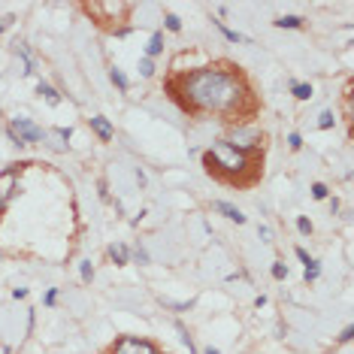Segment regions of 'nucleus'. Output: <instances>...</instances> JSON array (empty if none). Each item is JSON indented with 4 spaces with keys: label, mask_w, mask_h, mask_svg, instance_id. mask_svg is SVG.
Instances as JSON below:
<instances>
[{
    "label": "nucleus",
    "mask_w": 354,
    "mask_h": 354,
    "mask_svg": "<svg viewBox=\"0 0 354 354\" xmlns=\"http://www.w3.org/2000/svg\"><path fill=\"white\" fill-rule=\"evenodd\" d=\"M182 103L197 112H218V115H233L248 97L239 73H227L221 67H206L185 76L179 82Z\"/></svg>",
    "instance_id": "f257e3e1"
},
{
    "label": "nucleus",
    "mask_w": 354,
    "mask_h": 354,
    "mask_svg": "<svg viewBox=\"0 0 354 354\" xmlns=\"http://www.w3.org/2000/svg\"><path fill=\"white\" fill-rule=\"evenodd\" d=\"M203 164H206V170H209V173H215V176H221V179L236 182V176L245 173V170L251 167V157H248V151L233 148L230 142H215V145L203 154Z\"/></svg>",
    "instance_id": "f03ea898"
},
{
    "label": "nucleus",
    "mask_w": 354,
    "mask_h": 354,
    "mask_svg": "<svg viewBox=\"0 0 354 354\" xmlns=\"http://www.w3.org/2000/svg\"><path fill=\"white\" fill-rule=\"evenodd\" d=\"M24 164H12L9 170H3L0 173V215L6 212V206L12 203V197H15V191H18V170H21Z\"/></svg>",
    "instance_id": "7ed1b4c3"
},
{
    "label": "nucleus",
    "mask_w": 354,
    "mask_h": 354,
    "mask_svg": "<svg viewBox=\"0 0 354 354\" xmlns=\"http://www.w3.org/2000/svg\"><path fill=\"white\" fill-rule=\"evenodd\" d=\"M9 139H12L15 145L39 142V139H43V130H39L36 124H30L27 118H12V124H9Z\"/></svg>",
    "instance_id": "20e7f679"
},
{
    "label": "nucleus",
    "mask_w": 354,
    "mask_h": 354,
    "mask_svg": "<svg viewBox=\"0 0 354 354\" xmlns=\"http://www.w3.org/2000/svg\"><path fill=\"white\" fill-rule=\"evenodd\" d=\"M85 12L88 15H97L100 24L112 21V15H115V21H121V18H127L130 3H85Z\"/></svg>",
    "instance_id": "39448f33"
},
{
    "label": "nucleus",
    "mask_w": 354,
    "mask_h": 354,
    "mask_svg": "<svg viewBox=\"0 0 354 354\" xmlns=\"http://www.w3.org/2000/svg\"><path fill=\"white\" fill-rule=\"evenodd\" d=\"M112 354H157V348L145 339H133V336H121L112 345Z\"/></svg>",
    "instance_id": "423d86ee"
},
{
    "label": "nucleus",
    "mask_w": 354,
    "mask_h": 354,
    "mask_svg": "<svg viewBox=\"0 0 354 354\" xmlns=\"http://www.w3.org/2000/svg\"><path fill=\"white\" fill-rule=\"evenodd\" d=\"M257 142H260V136H257L254 130H233V136H230V145L239 148V151H248V148H254Z\"/></svg>",
    "instance_id": "0eeeda50"
},
{
    "label": "nucleus",
    "mask_w": 354,
    "mask_h": 354,
    "mask_svg": "<svg viewBox=\"0 0 354 354\" xmlns=\"http://www.w3.org/2000/svg\"><path fill=\"white\" fill-rule=\"evenodd\" d=\"M212 209H215V212H221L224 218H230V221H236V224H245V215H242L239 209H236V206H230V203H224V200H215V203H212Z\"/></svg>",
    "instance_id": "6e6552de"
},
{
    "label": "nucleus",
    "mask_w": 354,
    "mask_h": 354,
    "mask_svg": "<svg viewBox=\"0 0 354 354\" xmlns=\"http://www.w3.org/2000/svg\"><path fill=\"white\" fill-rule=\"evenodd\" d=\"M91 127H94V133H97V136H100L103 142H109V139L115 136V130H112V124L106 121V118H103V115H94V118H91Z\"/></svg>",
    "instance_id": "1a4fd4ad"
},
{
    "label": "nucleus",
    "mask_w": 354,
    "mask_h": 354,
    "mask_svg": "<svg viewBox=\"0 0 354 354\" xmlns=\"http://www.w3.org/2000/svg\"><path fill=\"white\" fill-rule=\"evenodd\" d=\"M36 94H39V97H46V103H52V106L61 103V94H58L52 85H46V82H39V85H36Z\"/></svg>",
    "instance_id": "9d476101"
},
{
    "label": "nucleus",
    "mask_w": 354,
    "mask_h": 354,
    "mask_svg": "<svg viewBox=\"0 0 354 354\" xmlns=\"http://www.w3.org/2000/svg\"><path fill=\"white\" fill-rule=\"evenodd\" d=\"M161 49H164V33H161V30H154V33H151V43H148V49H145V52H148L145 58L161 55Z\"/></svg>",
    "instance_id": "9b49d317"
},
{
    "label": "nucleus",
    "mask_w": 354,
    "mask_h": 354,
    "mask_svg": "<svg viewBox=\"0 0 354 354\" xmlns=\"http://www.w3.org/2000/svg\"><path fill=\"white\" fill-rule=\"evenodd\" d=\"M109 257H112L118 266H121V263H127L130 251H127V245H121V242H118V245H112V248H109Z\"/></svg>",
    "instance_id": "f8f14e48"
},
{
    "label": "nucleus",
    "mask_w": 354,
    "mask_h": 354,
    "mask_svg": "<svg viewBox=\"0 0 354 354\" xmlns=\"http://www.w3.org/2000/svg\"><path fill=\"white\" fill-rule=\"evenodd\" d=\"M109 79H112V85H118V91H127V79H124V73L118 70V67L109 70Z\"/></svg>",
    "instance_id": "ddd939ff"
},
{
    "label": "nucleus",
    "mask_w": 354,
    "mask_h": 354,
    "mask_svg": "<svg viewBox=\"0 0 354 354\" xmlns=\"http://www.w3.org/2000/svg\"><path fill=\"white\" fill-rule=\"evenodd\" d=\"M275 24H279V27H303V18L300 15H285V18H279Z\"/></svg>",
    "instance_id": "4468645a"
},
{
    "label": "nucleus",
    "mask_w": 354,
    "mask_h": 354,
    "mask_svg": "<svg viewBox=\"0 0 354 354\" xmlns=\"http://www.w3.org/2000/svg\"><path fill=\"white\" fill-rule=\"evenodd\" d=\"M318 272H321L318 260H312V263L306 266V272H303V279H306V282H315V279H318Z\"/></svg>",
    "instance_id": "2eb2a0df"
},
{
    "label": "nucleus",
    "mask_w": 354,
    "mask_h": 354,
    "mask_svg": "<svg viewBox=\"0 0 354 354\" xmlns=\"http://www.w3.org/2000/svg\"><path fill=\"white\" fill-rule=\"evenodd\" d=\"M218 30H221V33H224V36L230 39V43H245V36H242V33H236V30H227V27H224L221 21H218Z\"/></svg>",
    "instance_id": "dca6fc26"
},
{
    "label": "nucleus",
    "mask_w": 354,
    "mask_h": 354,
    "mask_svg": "<svg viewBox=\"0 0 354 354\" xmlns=\"http://www.w3.org/2000/svg\"><path fill=\"white\" fill-rule=\"evenodd\" d=\"M294 97L297 100H309L312 97V85H294Z\"/></svg>",
    "instance_id": "f3484780"
},
{
    "label": "nucleus",
    "mask_w": 354,
    "mask_h": 354,
    "mask_svg": "<svg viewBox=\"0 0 354 354\" xmlns=\"http://www.w3.org/2000/svg\"><path fill=\"white\" fill-rule=\"evenodd\" d=\"M312 197H315V200H324V197H327V185L315 182V185H312Z\"/></svg>",
    "instance_id": "a211bd4d"
},
{
    "label": "nucleus",
    "mask_w": 354,
    "mask_h": 354,
    "mask_svg": "<svg viewBox=\"0 0 354 354\" xmlns=\"http://www.w3.org/2000/svg\"><path fill=\"white\" fill-rule=\"evenodd\" d=\"M318 127H321V130L333 127V112H321V118H318Z\"/></svg>",
    "instance_id": "6ab92c4d"
},
{
    "label": "nucleus",
    "mask_w": 354,
    "mask_h": 354,
    "mask_svg": "<svg viewBox=\"0 0 354 354\" xmlns=\"http://www.w3.org/2000/svg\"><path fill=\"white\" fill-rule=\"evenodd\" d=\"M139 73H142V76H151V73H154V64H151V58H142V61H139Z\"/></svg>",
    "instance_id": "aec40b11"
},
{
    "label": "nucleus",
    "mask_w": 354,
    "mask_h": 354,
    "mask_svg": "<svg viewBox=\"0 0 354 354\" xmlns=\"http://www.w3.org/2000/svg\"><path fill=\"white\" fill-rule=\"evenodd\" d=\"M164 21H167V27H170V30H182V18H179V15H167Z\"/></svg>",
    "instance_id": "412c9836"
},
{
    "label": "nucleus",
    "mask_w": 354,
    "mask_h": 354,
    "mask_svg": "<svg viewBox=\"0 0 354 354\" xmlns=\"http://www.w3.org/2000/svg\"><path fill=\"white\" fill-rule=\"evenodd\" d=\"M272 275H275V279H285V275H288V266H285V263H272Z\"/></svg>",
    "instance_id": "4be33fe9"
},
{
    "label": "nucleus",
    "mask_w": 354,
    "mask_h": 354,
    "mask_svg": "<svg viewBox=\"0 0 354 354\" xmlns=\"http://www.w3.org/2000/svg\"><path fill=\"white\" fill-rule=\"evenodd\" d=\"M82 279H85V282H91V279H94V266H91L88 260L82 263Z\"/></svg>",
    "instance_id": "5701e85b"
},
{
    "label": "nucleus",
    "mask_w": 354,
    "mask_h": 354,
    "mask_svg": "<svg viewBox=\"0 0 354 354\" xmlns=\"http://www.w3.org/2000/svg\"><path fill=\"white\" fill-rule=\"evenodd\" d=\"M297 227H300V233H312V221L309 218H297Z\"/></svg>",
    "instance_id": "b1692460"
},
{
    "label": "nucleus",
    "mask_w": 354,
    "mask_h": 354,
    "mask_svg": "<svg viewBox=\"0 0 354 354\" xmlns=\"http://www.w3.org/2000/svg\"><path fill=\"white\" fill-rule=\"evenodd\" d=\"M288 142H291V148H300V145H303V139H300V133H291V136H288Z\"/></svg>",
    "instance_id": "393cba45"
},
{
    "label": "nucleus",
    "mask_w": 354,
    "mask_h": 354,
    "mask_svg": "<svg viewBox=\"0 0 354 354\" xmlns=\"http://www.w3.org/2000/svg\"><path fill=\"white\" fill-rule=\"evenodd\" d=\"M297 257H300V260H303V263H306V266H309V263H312V257H309V254H306V251H303V248H297Z\"/></svg>",
    "instance_id": "a878e982"
},
{
    "label": "nucleus",
    "mask_w": 354,
    "mask_h": 354,
    "mask_svg": "<svg viewBox=\"0 0 354 354\" xmlns=\"http://www.w3.org/2000/svg\"><path fill=\"white\" fill-rule=\"evenodd\" d=\"M136 260H139V263H148V254H145L142 248H136Z\"/></svg>",
    "instance_id": "bb28decb"
},
{
    "label": "nucleus",
    "mask_w": 354,
    "mask_h": 354,
    "mask_svg": "<svg viewBox=\"0 0 354 354\" xmlns=\"http://www.w3.org/2000/svg\"><path fill=\"white\" fill-rule=\"evenodd\" d=\"M12 297H15V300H24V297H27V291H24V288H15V291H12Z\"/></svg>",
    "instance_id": "cd10ccee"
},
{
    "label": "nucleus",
    "mask_w": 354,
    "mask_h": 354,
    "mask_svg": "<svg viewBox=\"0 0 354 354\" xmlns=\"http://www.w3.org/2000/svg\"><path fill=\"white\" fill-rule=\"evenodd\" d=\"M351 333H354V330H351V327H345V330H342V336H339V342H348V339H351Z\"/></svg>",
    "instance_id": "c85d7f7f"
},
{
    "label": "nucleus",
    "mask_w": 354,
    "mask_h": 354,
    "mask_svg": "<svg viewBox=\"0 0 354 354\" xmlns=\"http://www.w3.org/2000/svg\"><path fill=\"white\" fill-rule=\"evenodd\" d=\"M55 297H58V291H55V288H52V291H49V294H46V303H49V306H52V303H55Z\"/></svg>",
    "instance_id": "c756f323"
},
{
    "label": "nucleus",
    "mask_w": 354,
    "mask_h": 354,
    "mask_svg": "<svg viewBox=\"0 0 354 354\" xmlns=\"http://www.w3.org/2000/svg\"><path fill=\"white\" fill-rule=\"evenodd\" d=\"M206 354H221V351L218 348H206Z\"/></svg>",
    "instance_id": "7c9ffc66"
}]
</instances>
